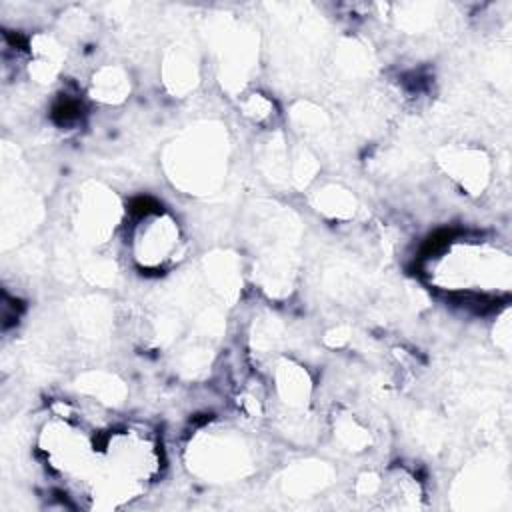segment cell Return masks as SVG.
<instances>
[{"mask_svg":"<svg viewBox=\"0 0 512 512\" xmlns=\"http://www.w3.org/2000/svg\"><path fill=\"white\" fill-rule=\"evenodd\" d=\"M182 232L178 222L162 212H144L132 230V256L144 270H164L182 254Z\"/></svg>","mask_w":512,"mask_h":512,"instance_id":"obj_2","label":"cell"},{"mask_svg":"<svg viewBox=\"0 0 512 512\" xmlns=\"http://www.w3.org/2000/svg\"><path fill=\"white\" fill-rule=\"evenodd\" d=\"M98 448L96 438L66 414H54L38 434V450L46 466L68 480L90 482Z\"/></svg>","mask_w":512,"mask_h":512,"instance_id":"obj_1","label":"cell"}]
</instances>
